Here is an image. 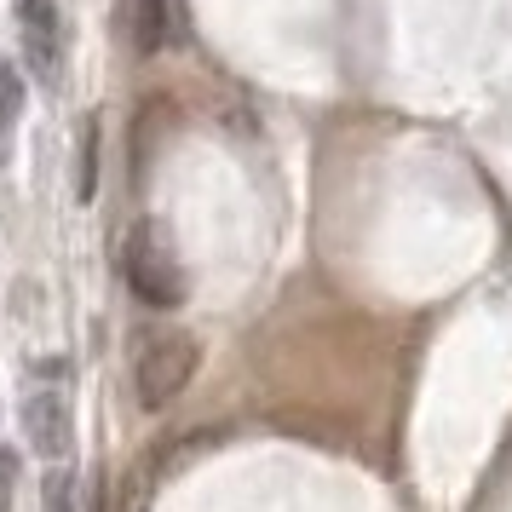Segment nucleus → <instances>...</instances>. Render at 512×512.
<instances>
[{
	"instance_id": "f03ea898",
	"label": "nucleus",
	"mask_w": 512,
	"mask_h": 512,
	"mask_svg": "<svg viewBox=\"0 0 512 512\" xmlns=\"http://www.w3.org/2000/svg\"><path fill=\"white\" fill-rule=\"evenodd\" d=\"M196 340L179 334V328H162V334H144L139 346V363H133V392H139V409L150 415H162L173 397L190 386V374H196Z\"/></svg>"
},
{
	"instance_id": "7ed1b4c3",
	"label": "nucleus",
	"mask_w": 512,
	"mask_h": 512,
	"mask_svg": "<svg viewBox=\"0 0 512 512\" xmlns=\"http://www.w3.org/2000/svg\"><path fill=\"white\" fill-rule=\"evenodd\" d=\"M24 438L41 449V455H70L75 443V420H70V397L58 392V386H35L24 397Z\"/></svg>"
},
{
	"instance_id": "f257e3e1",
	"label": "nucleus",
	"mask_w": 512,
	"mask_h": 512,
	"mask_svg": "<svg viewBox=\"0 0 512 512\" xmlns=\"http://www.w3.org/2000/svg\"><path fill=\"white\" fill-rule=\"evenodd\" d=\"M121 277H127V288L144 305H156V311L185 305L190 282H185V265H179V248L162 231V219H139L127 231V242H121Z\"/></svg>"
},
{
	"instance_id": "0eeeda50",
	"label": "nucleus",
	"mask_w": 512,
	"mask_h": 512,
	"mask_svg": "<svg viewBox=\"0 0 512 512\" xmlns=\"http://www.w3.org/2000/svg\"><path fill=\"white\" fill-rule=\"evenodd\" d=\"M98 190V121H87L81 127V167H75V196L81 202H93Z\"/></svg>"
},
{
	"instance_id": "423d86ee",
	"label": "nucleus",
	"mask_w": 512,
	"mask_h": 512,
	"mask_svg": "<svg viewBox=\"0 0 512 512\" xmlns=\"http://www.w3.org/2000/svg\"><path fill=\"white\" fill-rule=\"evenodd\" d=\"M18 116H24V75L12 70V64H0V144L18 127Z\"/></svg>"
},
{
	"instance_id": "1a4fd4ad",
	"label": "nucleus",
	"mask_w": 512,
	"mask_h": 512,
	"mask_svg": "<svg viewBox=\"0 0 512 512\" xmlns=\"http://www.w3.org/2000/svg\"><path fill=\"white\" fill-rule=\"evenodd\" d=\"M47 507H52V512H70V478H64V472L47 484Z\"/></svg>"
},
{
	"instance_id": "39448f33",
	"label": "nucleus",
	"mask_w": 512,
	"mask_h": 512,
	"mask_svg": "<svg viewBox=\"0 0 512 512\" xmlns=\"http://www.w3.org/2000/svg\"><path fill=\"white\" fill-rule=\"evenodd\" d=\"M167 35H173L167 0H139V18H133V41H139V52H162Z\"/></svg>"
},
{
	"instance_id": "6e6552de",
	"label": "nucleus",
	"mask_w": 512,
	"mask_h": 512,
	"mask_svg": "<svg viewBox=\"0 0 512 512\" xmlns=\"http://www.w3.org/2000/svg\"><path fill=\"white\" fill-rule=\"evenodd\" d=\"M12 489H18V455L0 449V501H12Z\"/></svg>"
},
{
	"instance_id": "20e7f679",
	"label": "nucleus",
	"mask_w": 512,
	"mask_h": 512,
	"mask_svg": "<svg viewBox=\"0 0 512 512\" xmlns=\"http://www.w3.org/2000/svg\"><path fill=\"white\" fill-rule=\"evenodd\" d=\"M18 29H24V52L41 75H58L64 58V18L58 0H18Z\"/></svg>"
}]
</instances>
